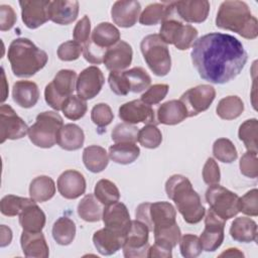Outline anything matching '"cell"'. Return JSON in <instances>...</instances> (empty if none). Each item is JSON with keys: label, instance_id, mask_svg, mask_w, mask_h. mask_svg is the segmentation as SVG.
<instances>
[{"label": "cell", "instance_id": "6da1fadb", "mask_svg": "<svg viewBox=\"0 0 258 258\" xmlns=\"http://www.w3.org/2000/svg\"><path fill=\"white\" fill-rule=\"evenodd\" d=\"M190 57L203 80L220 85L235 79L248 59L243 44L235 36L220 32H211L197 39Z\"/></svg>", "mask_w": 258, "mask_h": 258}, {"label": "cell", "instance_id": "7a4b0ae2", "mask_svg": "<svg viewBox=\"0 0 258 258\" xmlns=\"http://www.w3.org/2000/svg\"><path fill=\"white\" fill-rule=\"evenodd\" d=\"M165 191L187 224H198L205 217L206 209L201 198L184 175H171L165 182Z\"/></svg>", "mask_w": 258, "mask_h": 258}, {"label": "cell", "instance_id": "3957f363", "mask_svg": "<svg viewBox=\"0 0 258 258\" xmlns=\"http://www.w3.org/2000/svg\"><path fill=\"white\" fill-rule=\"evenodd\" d=\"M216 25L247 39H255L258 36V21L244 1L222 2L216 16Z\"/></svg>", "mask_w": 258, "mask_h": 258}, {"label": "cell", "instance_id": "277c9868", "mask_svg": "<svg viewBox=\"0 0 258 258\" xmlns=\"http://www.w3.org/2000/svg\"><path fill=\"white\" fill-rule=\"evenodd\" d=\"M7 57L13 75L18 78L34 76L44 68L48 59L44 50L25 37H18L10 43Z\"/></svg>", "mask_w": 258, "mask_h": 258}, {"label": "cell", "instance_id": "5b68a950", "mask_svg": "<svg viewBox=\"0 0 258 258\" xmlns=\"http://www.w3.org/2000/svg\"><path fill=\"white\" fill-rule=\"evenodd\" d=\"M120 40L119 29L110 22H101L93 30L89 41L83 46L87 61L99 64L103 62L105 52Z\"/></svg>", "mask_w": 258, "mask_h": 258}, {"label": "cell", "instance_id": "8992f818", "mask_svg": "<svg viewBox=\"0 0 258 258\" xmlns=\"http://www.w3.org/2000/svg\"><path fill=\"white\" fill-rule=\"evenodd\" d=\"M62 125V118L56 111L39 113L35 123L28 129L29 140L37 147L50 148L56 143L57 134Z\"/></svg>", "mask_w": 258, "mask_h": 258}, {"label": "cell", "instance_id": "52a82bcc", "mask_svg": "<svg viewBox=\"0 0 258 258\" xmlns=\"http://www.w3.org/2000/svg\"><path fill=\"white\" fill-rule=\"evenodd\" d=\"M144 60L151 72L158 77L166 76L171 69V57L167 44L158 34L146 35L140 42Z\"/></svg>", "mask_w": 258, "mask_h": 258}, {"label": "cell", "instance_id": "ba28073f", "mask_svg": "<svg viewBox=\"0 0 258 258\" xmlns=\"http://www.w3.org/2000/svg\"><path fill=\"white\" fill-rule=\"evenodd\" d=\"M135 216L152 232L176 224V211L168 202L142 203L137 207Z\"/></svg>", "mask_w": 258, "mask_h": 258}, {"label": "cell", "instance_id": "9c48e42d", "mask_svg": "<svg viewBox=\"0 0 258 258\" xmlns=\"http://www.w3.org/2000/svg\"><path fill=\"white\" fill-rule=\"evenodd\" d=\"M77 74L73 70H60L53 80L45 86L44 99L49 107L61 111L63 103L76 90Z\"/></svg>", "mask_w": 258, "mask_h": 258}, {"label": "cell", "instance_id": "30bf717a", "mask_svg": "<svg viewBox=\"0 0 258 258\" xmlns=\"http://www.w3.org/2000/svg\"><path fill=\"white\" fill-rule=\"evenodd\" d=\"M198 29L169 16L161 22L159 36L166 44H173L179 50L188 49L197 40Z\"/></svg>", "mask_w": 258, "mask_h": 258}, {"label": "cell", "instance_id": "8fae6325", "mask_svg": "<svg viewBox=\"0 0 258 258\" xmlns=\"http://www.w3.org/2000/svg\"><path fill=\"white\" fill-rule=\"evenodd\" d=\"M206 201L211 210L225 222L239 213V197L237 194L218 184L206 190Z\"/></svg>", "mask_w": 258, "mask_h": 258}, {"label": "cell", "instance_id": "7c38bea8", "mask_svg": "<svg viewBox=\"0 0 258 258\" xmlns=\"http://www.w3.org/2000/svg\"><path fill=\"white\" fill-rule=\"evenodd\" d=\"M148 238V227L137 219L131 221V225L126 233L122 247L124 256L127 258L147 257V251L149 248Z\"/></svg>", "mask_w": 258, "mask_h": 258}, {"label": "cell", "instance_id": "4fadbf2b", "mask_svg": "<svg viewBox=\"0 0 258 258\" xmlns=\"http://www.w3.org/2000/svg\"><path fill=\"white\" fill-rule=\"evenodd\" d=\"M216 97V90L211 85H199L185 91L179 101L184 105L188 117H194L209 109Z\"/></svg>", "mask_w": 258, "mask_h": 258}, {"label": "cell", "instance_id": "5bb4252c", "mask_svg": "<svg viewBox=\"0 0 258 258\" xmlns=\"http://www.w3.org/2000/svg\"><path fill=\"white\" fill-rule=\"evenodd\" d=\"M26 123L20 118L10 105L2 104L0 107V142L15 140L28 134Z\"/></svg>", "mask_w": 258, "mask_h": 258}, {"label": "cell", "instance_id": "9a60e30c", "mask_svg": "<svg viewBox=\"0 0 258 258\" xmlns=\"http://www.w3.org/2000/svg\"><path fill=\"white\" fill-rule=\"evenodd\" d=\"M205 215V229L200 236V240L203 250L214 252L221 247L224 241L225 221L218 217L211 209Z\"/></svg>", "mask_w": 258, "mask_h": 258}, {"label": "cell", "instance_id": "2e32d148", "mask_svg": "<svg viewBox=\"0 0 258 258\" xmlns=\"http://www.w3.org/2000/svg\"><path fill=\"white\" fill-rule=\"evenodd\" d=\"M104 83L102 71L96 66L88 67L80 73L77 79V94L84 100H91L101 92Z\"/></svg>", "mask_w": 258, "mask_h": 258}, {"label": "cell", "instance_id": "e0dca14e", "mask_svg": "<svg viewBox=\"0 0 258 258\" xmlns=\"http://www.w3.org/2000/svg\"><path fill=\"white\" fill-rule=\"evenodd\" d=\"M173 14L188 23L204 22L210 12V2L207 0L172 1Z\"/></svg>", "mask_w": 258, "mask_h": 258}, {"label": "cell", "instance_id": "ac0fdd59", "mask_svg": "<svg viewBox=\"0 0 258 258\" xmlns=\"http://www.w3.org/2000/svg\"><path fill=\"white\" fill-rule=\"evenodd\" d=\"M49 0H23L19 1L22 21L26 27L35 29L44 24L48 18Z\"/></svg>", "mask_w": 258, "mask_h": 258}, {"label": "cell", "instance_id": "d6986e66", "mask_svg": "<svg viewBox=\"0 0 258 258\" xmlns=\"http://www.w3.org/2000/svg\"><path fill=\"white\" fill-rule=\"evenodd\" d=\"M119 118L128 124H154L155 115L151 106L143 103L141 100H133L120 106L118 112Z\"/></svg>", "mask_w": 258, "mask_h": 258}, {"label": "cell", "instance_id": "ffe728a7", "mask_svg": "<svg viewBox=\"0 0 258 258\" xmlns=\"http://www.w3.org/2000/svg\"><path fill=\"white\" fill-rule=\"evenodd\" d=\"M102 220L106 228H109L125 236L131 225L129 211L127 207L120 202L105 206Z\"/></svg>", "mask_w": 258, "mask_h": 258}, {"label": "cell", "instance_id": "44dd1931", "mask_svg": "<svg viewBox=\"0 0 258 258\" xmlns=\"http://www.w3.org/2000/svg\"><path fill=\"white\" fill-rule=\"evenodd\" d=\"M57 190L61 197L68 200H75L86 191V179L84 175L74 169L63 171L57 178Z\"/></svg>", "mask_w": 258, "mask_h": 258}, {"label": "cell", "instance_id": "7402d4cb", "mask_svg": "<svg viewBox=\"0 0 258 258\" xmlns=\"http://www.w3.org/2000/svg\"><path fill=\"white\" fill-rule=\"evenodd\" d=\"M132 56L131 45L124 40H119L105 52L103 62L110 72H121L131 64Z\"/></svg>", "mask_w": 258, "mask_h": 258}, {"label": "cell", "instance_id": "603a6c76", "mask_svg": "<svg viewBox=\"0 0 258 258\" xmlns=\"http://www.w3.org/2000/svg\"><path fill=\"white\" fill-rule=\"evenodd\" d=\"M141 5L134 0L116 1L111 9V17L115 24L120 27H132L139 18Z\"/></svg>", "mask_w": 258, "mask_h": 258}, {"label": "cell", "instance_id": "cb8c5ba5", "mask_svg": "<svg viewBox=\"0 0 258 258\" xmlns=\"http://www.w3.org/2000/svg\"><path fill=\"white\" fill-rule=\"evenodd\" d=\"M125 235L106 227L96 231L93 235L94 246L102 255L115 254L123 247Z\"/></svg>", "mask_w": 258, "mask_h": 258}, {"label": "cell", "instance_id": "d4e9b609", "mask_svg": "<svg viewBox=\"0 0 258 258\" xmlns=\"http://www.w3.org/2000/svg\"><path fill=\"white\" fill-rule=\"evenodd\" d=\"M79 6V2L76 0L50 1L48 7V18L59 25L71 24L78 17Z\"/></svg>", "mask_w": 258, "mask_h": 258}, {"label": "cell", "instance_id": "484cf974", "mask_svg": "<svg viewBox=\"0 0 258 258\" xmlns=\"http://www.w3.org/2000/svg\"><path fill=\"white\" fill-rule=\"evenodd\" d=\"M20 245L25 257L47 258L49 248L41 232L23 231L20 237Z\"/></svg>", "mask_w": 258, "mask_h": 258}, {"label": "cell", "instance_id": "4316f807", "mask_svg": "<svg viewBox=\"0 0 258 258\" xmlns=\"http://www.w3.org/2000/svg\"><path fill=\"white\" fill-rule=\"evenodd\" d=\"M12 98L19 107L31 108L39 99L38 87L31 81H18L13 85Z\"/></svg>", "mask_w": 258, "mask_h": 258}, {"label": "cell", "instance_id": "83f0119b", "mask_svg": "<svg viewBox=\"0 0 258 258\" xmlns=\"http://www.w3.org/2000/svg\"><path fill=\"white\" fill-rule=\"evenodd\" d=\"M187 117V111L179 100H170L161 104L156 113L157 122L164 125H176Z\"/></svg>", "mask_w": 258, "mask_h": 258}, {"label": "cell", "instance_id": "f1b7e54d", "mask_svg": "<svg viewBox=\"0 0 258 258\" xmlns=\"http://www.w3.org/2000/svg\"><path fill=\"white\" fill-rule=\"evenodd\" d=\"M33 201L19 214V224L23 231L41 232L45 226V214Z\"/></svg>", "mask_w": 258, "mask_h": 258}, {"label": "cell", "instance_id": "f546056e", "mask_svg": "<svg viewBox=\"0 0 258 258\" xmlns=\"http://www.w3.org/2000/svg\"><path fill=\"white\" fill-rule=\"evenodd\" d=\"M85 142V134L83 129L77 124L69 123L62 125L57 134V145L69 151L80 149Z\"/></svg>", "mask_w": 258, "mask_h": 258}, {"label": "cell", "instance_id": "4dcf8cb0", "mask_svg": "<svg viewBox=\"0 0 258 258\" xmlns=\"http://www.w3.org/2000/svg\"><path fill=\"white\" fill-rule=\"evenodd\" d=\"M233 240L241 243H250L257 240V224L247 217L236 218L230 227Z\"/></svg>", "mask_w": 258, "mask_h": 258}, {"label": "cell", "instance_id": "1f68e13d", "mask_svg": "<svg viewBox=\"0 0 258 258\" xmlns=\"http://www.w3.org/2000/svg\"><path fill=\"white\" fill-rule=\"evenodd\" d=\"M173 14L172 1L162 3H151L139 15V22L142 25H155L162 22Z\"/></svg>", "mask_w": 258, "mask_h": 258}, {"label": "cell", "instance_id": "d6a6232c", "mask_svg": "<svg viewBox=\"0 0 258 258\" xmlns=\"http://www.w3.org/2000/svg\"><path fill=\"white\" fill-rule=\"evenodd\" d=\"M83 162L91 172L98 173L108 166L109 155L102 146L90 145L83 151Z\"/></svg>", "mask_w": 258, "mask_h": 258}, {"label": "cell", "instance_id": "836d02e7", "mask_svg": "<svg viewBox=\"0 0 258 258\" xmlns=\"http://www.w3.org/2000/svg\"><path fill=\"white\" fill-rule=\"evenodd\" d=\"M55 183L47 175H39L33 178L29 184V196L37 203L50 200L55 194Z\"/></svg>", "mask_w": 258, "mask_h": 258}, {"label": "cell", "instance_id": "e575fe53", "mask_svg": "<svg viewBox=\"0 0 258 258\" xmlns=\"http://www.w3.org/2000/svg\"><path fill=\"white\" fill-rule=\"evenodd\" d=\"M140 154V149L135 143H115L109 147V158L118 164H130L134 162Z\"/></svg>", "mask_w": 258, "mask_h": 258}, {"label": "cell", "instance_id": "d590c367", "mask_svg": "<svg viewBox=\"0 0 258 258\" xmlns=\"http://www.w3.org/2000/svg\"><path fill=\"white\" fill-rule=\"evenodd\" d=\"M102 206L103 205L97 200L95 195L89 194V195H86L78 204L77 212L79 217L82 220L86 222L94 223L102 219L103 210H104Z\"/></svg>", "mask_w": 258, "mask_h": 258}, {"label": "cell", "instance_id": "8d00e7d4", "mask_svg": "<svg viewBox=\"0 0 258 258\" xmlns=\"http://www.w3.org/2000/svg\"><path fill=\"white\" fill-rule=\"evenodd\" d=\"M52 237L54 241L61 245H70L76 237V224L68 217H59L52 226Z\"/></svg>", "mask_w": 258, "mask_h": 258}, {"label": "cell", "instance_id": "74e56055", "mask_svg": "<svg viewBox=\"0 0 258 258\" xmlns=\"http://www.w3.org/2000/svg\"><path fill=\"white\" fill-rule=\"evenodd\" d=\"M244 111V103L238 96H228L220 100L216 112L224 120H233L238 118Z\"/></svg>", "mask_w": 258, "mask_h": 258}, {"label": "cell", "instance_id": "f35d334b", "mask_svg": "<svg viewBox=\"0 0 258 258\" xmlns=\"http://www.w3.org/2000/svg\"><path fill=\"white\" fill-rule=\"evenodd\" d=\"M94 195L103 206L114 204L120 199V191L117 185L109 179H100L95 185Z\"/></svg>", "mask_w": 258, "mask_h": 258}, {"label": "cell", "instance_id": "ab89813d", "mask_svg": "<svg viewBox=\"0 0 258 258\" xmlns=\"http://www.w3.org/2000/svg\"><path fill=\"white\" fill-rule=\"evenodd\" d=\"M124 75L128 81L130 92L140 93L149 88L151 78L148 73L141 67H135L130 70L124 71Z\"/></svg>", "mask_w": 258, "mask_h": 258}, {"label": "cell", "instance_id": "60d3db41", "mask_svg": "<svg viewBox=\"0 0 258 258\" xmlns=\"http://www.w3.org/2000/svg\"><path fill=\"white\" fill-rule=\"evenodd\" d=\"M257 130L258 121L256 118L248 119L240 125L238 136L247 150L257 151Z\"/></svg>", "mask_w": 258, "mask_h": 258}, {"label": "cell", "instance_id": "b9f144b4", "mask_svg": "<svg viewBox=\"0 0 258 258\" xmlns=\"http://www.w3.org/2000/svg\"><path fill=\"white\" fill-rule=\"evenodd\" d=\"M34 200L31 198H22L14 195H7L2 198L0 202V211L4 216L14 217L19 216L21 211Z\"/></svg>", "mask_w": 258, "mask_h": 258}, {"label": "cell", "instance_id": "7bdbcfd3", "mask_svg": "<svg viewBox=\"0 0 258 258\" xmlns=\"http://www.w3.org/2000/svg\"><path fill=\"white\" fill-rule=\"evenodd\" d=\"M153 234L155 244H158L169 250H172L177 245L181 237L180 229L177 223L170 227L153 231Z\"/></svg>", "mask_w": 258, "mask_h": 258}, {"label": "cell", "instance_id": "ee69618b", "mask_svg": "<svg viewBox=\"0 0 258 258\" xmlns=\"http://www.w3.org/2000/svg\"><path fill=\"white\" fill-rule=\"evenodd\" d=\"M213 154L216 159L224 163H232L238 157L235 145L228 138H219L214 142Z\"/></svg>", "mask_w": 258, "mask_h": 258}, {"label": "cell", "instance_id": "f6af8a7d", "mask_svg": "<svg viewBox=\"0 0 258 258\" xmlns=\"http://www.w3.org/2000/svg\"><path fill=\"white\" fill-rule=\"evenodd\" d=\"M87 109L88 106L86 100H84L78 95H72L63 103L61 111L64 117H67L70 120L76 121L85 116Z\"/></svg>", "mask_w": 258, "mask_h": 258}, {"label": "cell", "instance_id": "bcb514c9", "mask_svg": "<svg viewBox=\"0 0 258 258\" xmlns=\"http://www.w3.org/2000/svg\"><path fill=\"white\" fill-rule=\"evenodd\" d=\"M138 142L145 148H157L162 142L161 131L155 124H146L139 130Z\"/></svg>", "mask_w": 258, "mask_h": 258}, {"label": "cell", "instance_id": "7dc6e473", "mask_svg": "<svg viewBox=\"0 0 258 258\" xmlns=\"http://www.w3.org/2000/svg\"><path fill=\"white\" fill-rule=\"evenodd\" d=\"M139 130L132 124L120 123L117 124L111 133V138L115 143H135L138 141Z\"/></svg>", "mask_w": 258, "mask_h": 258}, {"label": "cell", "instance_id": "c3c4849f", "mask_svg": "<svg viewBox=\"0 0 258 258\" xmlns=\"http://www.w3.org/2000/svg\"><path fill=\"white\" fill-rule=\"evenodd\" d=\"M180 254L185 258H196L202 251L203 246L200 237L194 234H185L179 239Z\"/></svg>", "mask_w": 258, "mask_h": 258}, {"label": "cell", "instance_id": "681fc988", "mask_svg": "<svg viewBox=\"0 0 258 258\" xmlns=\"http://www.w3.org/2000/svg\"><path fill=\"white\" fill-rule=\"evenodd\" d=\"M91 119L95 125L103 128L111 124L114 119V114L108 104L99 103L93 107L91 111Z\"/></svg>", "mask_w": 258, "mask_h": 258}, {"label": "cell", "instance_id": "f907efd6", "mask_svg": "<svg viewBox=\"0 0 258 258\" xmlns=\"http://www.w3.org/2000/svg\"><path fill=\"white\" fill-rule=\"evenodd\" d=\"M240 171L243 175L250 178H256L258 175V159L257 151L247 150L239 162Z\"/></svg>", "mask_w": 258, "mask_h": 258}, {"label": "cell", "instance_id": "816d5d0a", "mask_svg": "<svg viewBox=\"0 0 258 258\" xmlns=\"http://www.w3.org/2000/svg\"><path fill=\"white\" fill-rule=\"evenodd\" d=\"M239 212L250 216H258V190L253 188L239 198Z\"/></svg>", "mask_w": 258, "mask_h": 258}, {"label": "cell", "instance_id": "f5cc1de1", "mask_svg": "<svg viewBox=\"0 0 258 258\" xmlns=\"http://www.w3.org/2000/svg\"><path fill=\"white\" fill-rule=\"evenodd\" d=\"M169 90L168 85L166 84H156L149 87L142 95L141 101L149 106L156 105L160 103L167 95Z\"/></svg>", "mask_w": 258, "mask_h": 258}, {"label": "cell", "instance_id": "db71d44e", "mask_svg": "<svg viewBox=\"0 0 258 258\" xmlns=\"http://www.w3.org/2000/svg\"><path fill=\"white\" fill-rule=\"evenodd\" d=\"M83 53V46L75 40H69L61 43L57 48V56L60 60H76Z\"/></svg>", "mask_w": 258, "mask_h": 258}, {"label": "cell", "instance_id": "11a10c76", "mask_svg": "<svg viewBox=\"0 0 258 258\" xmlns=\"http://www.w3.org/2000/svg\"><path fill=\"white\" fill-rule=\"evenodd\" d=\"M108 83L113 93L118 96H126L130 92L128 81L124 72H111L108 77Z\"/></svg>", "mask_w": 258, "mask_h": 258}, {"label": "cell", "instance_id": "9f6ffc18", "mask_svg": "<svg viewBox=\"0 0 258 258\" xmlns=\"http://www.w3.org/2000/svg\"><path fill=\"white\" fill-rule=\"evenodd\" d=\"M74 40L84 46L91 37V21L89 16L85 15L76 24L73 31Z\"/></svg>", "mask_w": 258, "mask_h": 258}, {"label": "cell", "instance_id": "6f0895ef", "mask_svg": "<svg viewBox=\"0 0 258 258\" xmlns=\"http://www.w3.org/2000/svg\"><path fill=\"white\" fill-rule=\"evenodd\" d=\"M203 179L209 184H218L221 180V172L218 163L212 157L208 158L204 167H203Z\"/></svg>", "mask_w": 258, "mask_h": 258}, {"label": "cell", "instance_id": "680465c9", "mask_svg": "<svg viewBox=\"0 0 258 258\" xmlns=\"http://www.w3.org/2000/svg\"><path fill=\"white\" fill-rule=\"evenodd\" d=\"M17 20L16 13L10 5L0 6V29L1 31L10 30Z\"/></svg>", "mask_w": 258, "mask_h": 258}, {"label": "cell", "instance_id": "91938a15", "mask_svg": "<svg viewBox=\"0 0 258 258\" xmlns=\"http://www.w3.org/2000/svg\"><path fill=\"white\" fill-rule=\"evenodd\" d=\"M172 256L171 250L166 249L158 244H155L150 246L147 251V257H161V258H169Z\"/></svg>", "mask_w": 258, "mask_h": 258}, {"label": "cell", "instance_id": "94428289", "mask_svg": "<svg viewBox=\"0 0 258 258\" xmlns=\"http://www.w3.org/2000/svg\"><path fill=\"white\" fill-rule=\"evenodd\" d=\"M0 246L1 247H5L7 245L10 244L11 240H12V231L9 227L5 226V225H1L0 227Z\"/></svg>", "mask_w": 258, "mask_h": 258}, {"label": "cell", "instance_id": "6125c7cd", "mask_svg": "<svg viewBox=\"0 0 258 258\" xmlns=\"http://www.w3.org/2000/svg\"><path fill=\"white\" fill-rule=\"evenodd\" d=\"M220 257H244V254L237 248H229L221 253Z\"/></svg>", "mask_w": 258, "mask_h": 258}, {"label": "cell", "instance_id": "be15d7a7", "mask_svg": "<svg viewBox=\"0 0 258 258\" xmlns=\"http://www.w3.org/2000/svg\"><path fill=\"white\" fill-rule=\"evenodd\" d=\"M2 99L1 101L4 102L7 98V92H8V87H6V79H5V74H4V69L2 68Z\"/></svg>", "mask_w": 258, "mask_h": 258}]
</instances>
